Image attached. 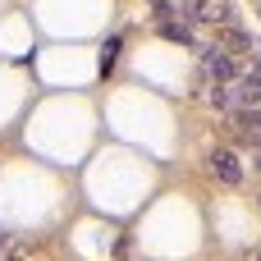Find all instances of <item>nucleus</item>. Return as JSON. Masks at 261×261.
<instances>
[{
	"instance_id": "39448f33",
	"label": "nucleus",
	"mask_w": 261,
	"mask_h": 261,
	"mask_svg": "<svg viewBox=\"0 0 261 261\" xmlns=\"http://www.w3.org/2000/svg\"><path fill=\"white\" fill-rule=\"evenodd\" d=\"M161 37H170V41H184V46H193V32H188V23H161Z\"/></svg>"
},
{
	"instance_id": "20e7f679",
	"label": "nucleus",
	"mask_w": 261,
	"mask_h": 261,
	"mask_svg": "<svg viewBox=\"0 0 261 261\" xmlns=\"http://www.w3.org/2000/svg\"><path fill=\"white\" fill-rule=\"evenodd\" d=\"M211 170H216L220 184H243V165H239L234 151H211Z\"/></svg>"
},
{
	"instance_id": "f03ea898",
	"label": "nucleus",
	"mask_w": 261,
	"mask_h": 261,
	"mask_svg": "<svg viewBox=\"0 0 261 261\" xmlns=\"http://www.w3.org/2000/svg\"><path fill=\"white\" fill-rule=\"evenodd\" d=\"M234 96H239V110L261 106V69H243V73L234 78Z\"/></svg>"
},
{
	"instance_id": "f257e3e1",
	"label": "nucleus",
	"mask_w": 261,
	"mask_h": 261,
	"mask_svg": "<svg viewBox=\"0 0 261 261\" xmlns=\"http://www.w3.org/2000/svg\"><path fill=\"white\" fill-rule=\"evenodd\" d=\"M202 69H206V73H211L216 83H234V78L243 73V69H239V60H234V55H229L225 46H216V41H211V46L202 50Z\"/></svg>"
},
{
	"instance_id": "423d86ee",
	"label": "nucleus",
	"mask_w": 261,
	"mask_h": 261,
	"mask_svg": "<svg viewBox=\"0 0 261 261\" xmlns=\"http://www.w3.org/2000/svg\"><path fill=\"white\" fill-rule=\"evenodd\" d=\"M252 165H257V174H261V147H257V151H252Z\"/></svg>"
},
{
	"instance_id": "7ed1b4c3",
	"label": "nucleus",
	"mask_w": 261,
	"mask_h": 261,
	"mask_svg": "<svg viewBox=\"0 0 261 261\" xmlns=\"http://www.w3.org/2000/svg\"><path fill=\"white\" fill-rule=\"evenodd\" d=\"M216 46H225L229 55H257L261 46L252 41V32H243V28H220L216 32Z\"/></svg>"
}]
</instances>
